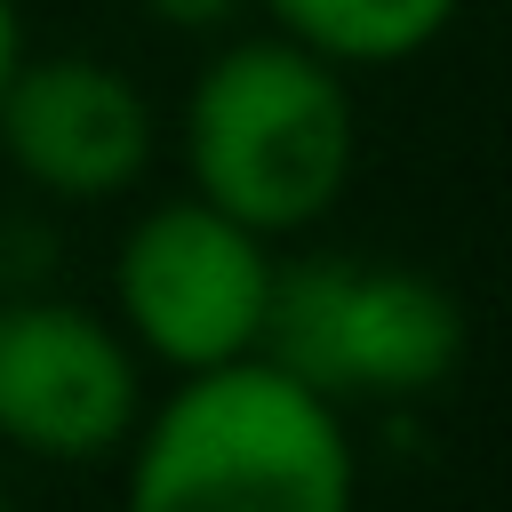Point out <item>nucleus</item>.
Returning <instances> with one entry per match:
<instances>
[{
	"mask_svg": "<svg viewBox=\"0 0 512 512\" xmlns=\"http://www.w3.org/2000/svg\"><path fill=\"white\" fill-rule=\"evenodd\" d=\"M120 512H352L360 456L344 408L272 352L192 368L128 432Z\"/></svg>",
	"mask_w": 512,
	"mask_h": 512,
	"instance_id": "1",
	"label": "nucleus"
},
{
	"mask_svg": "<svg viewBox=\"0 0 512 512\" xmlns=\"http://www.w3.org/2000/svg\"><path fill=\"white\" fill-rule=\"evenodd\" d=\"M176 128H184L176 144H184L192 192L264 240L312 232L344 200L352 160H360L344 72L288 32L224 40L184 88Z\"/></svg>",
	"mask_w": 512,
	"mask_h": 512,
	"instance_id": "2",
	"label": "nucleus"
},
{
	"mask_svg": "<svg viewBox=\"0 0 512 512\" xmlns=\"http://www.w3.org/2000/svg\"><path fill=\"white\" fill-rule=\"evenodd\" d=\"M280 256L264 232L224 216L200 192L152 200L120 248H112V320L136 344V360H160L168 376L224 368L264 352Z\"/></svg>",
	"mask_w": 512,
	"mask_h": 512,
	"instance_id": "3",
	"label": "nucleus"
},
{
	"mask_svg": "<svg viewBox=\"0 0 512 512\" xmlns=\"http://www.w3.org/2000/svg\"><path fill=\"white\" fill-rule=\"evenodd\" d=\"M264 352L336 408L424 400L464 368V304L408 264H304L272 280Z\"/></svg>",
	"mask_w": 512,
	"mask_h": 512,
	"instance_id": "4",
	"label": "nucleus"
},
{
	"mask_svg": "<svg viewBox=\"0 0 512 512\" xmlns=\"http://www.w3.org/2000/svg\"><path fill=\"white\" fill-rule=\"evenodd\" d=\"M144 416V360L112 312L64 296L0 304V440L40 464H104Z\"/></svg>",
	"mask_w": 512,
	"mask_h": 512,
	"instance_id": "5",
	"label": "nucleus"
},
{
	"mask_svg": "<svg viewBox=\"0 0 512 512\" xmlns=\"http://www.w3.org/2000/svg\"><path fill=\"white\" fill-rule=\"evenodd\" d=\"M152 144V104L104 56H16L0 80V152L48 200H120L152 168Z\"/></svg>",
	"mask_w": 512,
	"mask_h": 512,
	"instance_id": "6",
	"label": "nucleus"
},
{
	"mask_svg": "<svg viewBox=\"0 0 512 512\" xmlns=\"http://www.w3.org/2000/svg\"><path fill=\"white\" fill-rule=\"evenodd\" d=\"M464 0H264L272 32L304 40L312 56H328L336 72H384L424 56Z\"/></svg>",
	"mask_w": 512,
	"mask_h": 512,
	"instance_id": "7",
	"label": "nucleus"
},
{
	"mask_svg": "<svg viewBox=\"0 0 512 512\" xmlns=\"http://www.w3.org/2000/svg\"><path fill=\"white\" fill-rule=\"evenodd\" d=\"M144 8H152L168 32H224L248 0H144Z\"/></svg>",
	"mask_w": 512,
	"mask_h": 512,
	"instance_id": "8",
	"label": "nucleus"
},
{
	"mask_svg": "<svg viewBox=\"0 0 512 512\" xmlns=\"http://www.w3.org/2000/svg\"><path fill=\"white\" fill-rule=\"evenodd\" d=\"M16 56H24V16H16V0H0V80L16 72Z\"/></svg>",
	"mask_w": 512,
	"mask_h": 512,
	"instance_id": "9",
	"label": "nucleus"
},
{
	"mask_svg": "<svg viewBox=\"0 0 512 512\" xmlns=\"http://www.w3.org/2000/svg\"><path fill=\"white\" fill-rule=\"evenodd\" d=\"M0 512H8V488H0Z\"/></svg>",
	"mask_w": 512,
	"mask_h": 512,
	"instance_id": "10",
	"label": "nucleus"
}]
</instances>
